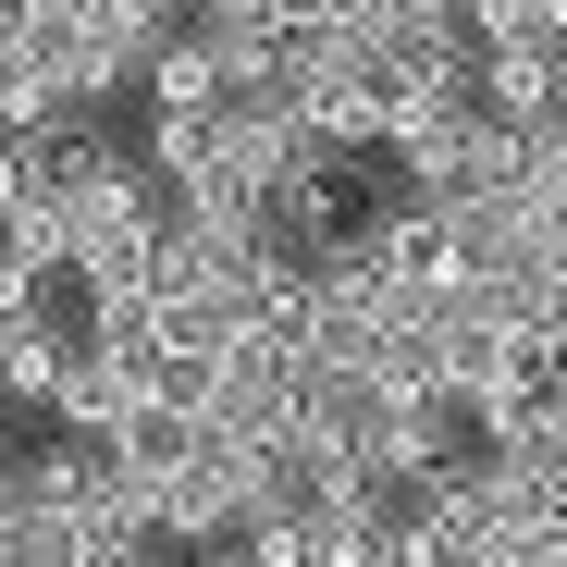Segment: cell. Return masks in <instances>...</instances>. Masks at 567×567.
<instances>
[{"mask_svg": "<svg viewBox=\"0 0 567 567\" xmlns=\"http://www.w3.org/2000/svg\"><path fill=\"white\" fill-rule=\"evenodd\" d=\"M383 161H395V185H420V198H506L518 185V124L468 86V100H420Z\"/></svg>", "mask_w": 567, "mask_h": 567, "instance_id": "cell-1", "label": "cell"}, {"mask_svg": "<svg viewBox=\"0 0 567 567\" xmlns=\"http://www.w3.org/2000/svg\"><path fill=\"white\" fill-rule=\"evenodd\" d=\"M482 100L506 124H555L567 112V38H494L482 50Z\"/></svg>", "mask_w": 567, "mask_h": 567, "instance_id": "cell-2", "label": "cell"}, {"mask_svg": "<svg viewBox=\"0 0 567 567\" xmlns=\"http://www.w3.org/2000/svg\"><path fill=\"white\" fill-rule=\"evenodd\" d=\"M74 358H86V333H74V321H50V309H38V321H13V333H0V395H13L25 420H50V408H62V383H74Z\"/></svg>", "mask_w": 567, "mask_h": 567, "instance_id": "cell-3", "label": "cell"}, {"mask_svg": "<svg viewBox=\"0 0 567 567\" xmlns=\"http://www.w3.org/2000/svg\"><path fill=\"white\" fill-rule=\"evenodd\" d=\"M86 13H100V0H38V25H86Z\"/></svg>", "mask_w": 567, "mask_h": 567, "instance_id": "cell-4", "label": "cell"}]
</instances>
